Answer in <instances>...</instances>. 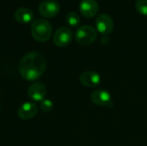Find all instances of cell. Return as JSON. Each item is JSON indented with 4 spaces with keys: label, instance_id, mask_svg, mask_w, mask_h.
Segmentation results:
<instances>
[{
    "label": "cell",
    "instance_id": "cell-1",
    "mask_svg": "<svg viewBox=\"0 0 147 146\" xmlns=\"http://www.w3.org/2000/svg\"><path fill=\"white\" fill-rule=\"evenodd\" d=\"M46 68V59L38 52H30L25 54L19 63V72L28 81L38 79L44 73Z\"/></svg>",
    "mask_w": 147,
    "mask_h": 146
},
{
    "label": "cell",
    "instance_id": "cell-15",
    "mask_svg": "<svg viewBox=\"0 0 147 146\" xmlns=\"http://www.w3.org/2000/svg\"><path fill=\"white\" fill-rule=\"evenodd\" d=\"M40 109L45 112V113H48L50 112L53 108V103L51 100L49 99H44L43 101L40 102Z\"/></svg>",
    "mask_w": 147,
    "mask_h": 146
},
{
    "label": "cell",
    "instance_id": "cell-14",
    "mask_svg": "<svg viewBox=\"0 0 147 146\" xmlns=\"http://www.w3.org/2000/svg\"><path fill=\"white\" fill-rule=\"evenodd\" d=\"M135 8L138 13L142 15H147V0H137L135 3Z\"/></svg>",
    "mask_w": 147,
    "mask_h": 146
},
{
    "label": "cell",
    "instance_id": "cell-13",
    "mask_svg": "<svg viewBox=\"0 0 147 146\" xmlns=\"http://www.w3.org/2000/svg\"><path fill=\"white\" fill-rule=\"evenodd\" d=\"M80 17L76 12L71 11L66 15V22L71 27H78L80 24Z\"/></svg>",
    "mask_w": 147,
    "mask_h": 146
},
{
    "label": "cell",
    "instance_id": "cell-7",
    "mask_svg": "<svg viewBox=\"0 0 147 146\" xmlns=\"http://www.w3.org/2000/svg\"><path fill=\"white\" fill-rule=\"evenodd\" d=\"M79 11L86 18H92L98 14L99 4L96 0H82L79 3Z\"/></svg>",
    "mask_w": 147,
    "mask_h": 146
},
{
    "label": "cell",
    "instance_id": "cell-6",
    "mask_svg": "<svg viewBox=\"0 0 147 146\" xmlns=\"http://www.w3.org/2000/svg\"><path fill=\"white\" fill-rule=\"evenodd\" d=\"M96 26L97 31L103 35L111 34L114 30V21L108 14H101L96 20Z\"/></svg>",
    "mask_w": 147,
    "mask_h": 146
},
{
    "label": "cell",
    "instance_id": "cell-9",
    "mask_svg": "<svg viewBox=\"0 0 147 146\" xmlns=\"http://www.w3.org/2000/svg\"><path fill=\"white\" fill-rule=\"evenodd\" d=\"M80 83L88 88H96L101 83V76L94 71H86L79 77Z\"/></svg>",
    "mask_w": 147,
    "mask_h": 146
},
{
    "label": "cell",
    "instance_id": "cell-12",
    "mask_svg": "<svg viewBox=\"0 0 147 146\" xmlns=\"http://www.w3.org/2000/svg\"><path fill=\"white\" fill-rule=\"evenodd\" d=\"M34 12L31 9L24 7L18 8L14 12V17L16 21L20 23H28L34 19Z\"/></svg>",
    "mask_w": 147,
    "mask_h": 146
},
{
    "label": "cell",
    "instance_id": "cell-8",
    "mask_svg": "<svg viewBox=\"0 0 147 146\" xmlns=\"http://www.w3.org/2000/svg\"><path fill=\"white\" fill-rule=\"evenodd\" d=\"M47 95V87L42 83H34L28 89V96L34 102H41Z\"/></svg>",
    "mask_w": 147,
    "mask_h": 146
},
{
    "label": "cell",
    "instance_id": "cell-5",
    "mask_svg": "<svg viewBox=\"0 0 147 146\" xmlns=\"http://www.w3.org/2000/svg\"><path fill=\"white\" fill-rule=\"evenodd\" d=\"M72 32L67 27H61L57 29L53 35V42L59 47L67 46L72 40Z\"/></svg>",
    "mask_w": 147,
    "mask_h": 146
},
{
    "label": "cell",
    "instance_id": "cell-11",
    "mask_svg": "<svg viewBox=\"0 0 147 146\" xmlns=\"http://www.w3.org/2000/svg\"><path fill=\"white\" fill-rule=\"evenodd\" d=\"M91 102L101 107H106L111 103V96L105 89H96L90 96Z\"/></svg>",
    "mask_w": 147,
    "mask_h": 146
},
{
    "label": "cell",
    "instance_id": "cell-3",
    "mask_svg": "<svg viewBox=\"0 0 147 146\" xmlns=\"http://www.w3.org/2000/svg\"><path fill=\"white\" fill-rule=\"evenodd\" d=\"M96 38L97 32L96 28L90 25L80 26L75 33L76 41L81 46H90L96 41Z\"/></svg>",
    "mask_w": 147,
    "mask_h": 146
},
{
    "label": "cell",
    "instance_id": "cell-16",
    "mask_svg": "<svg viewBox=\"0 0 147 146\" xmlns=\"http://www.w3.org/2000/svg\"><path fill=\"white\" fill-rule=\"evenodd\" d=\"M0 108H1V105H0Z\"/></svg>",
    "mask_w": 147,
    "mask_h": 146
},
{
    "label": "cell",
    "instance_id": "cell-2",
    "mask_svg": "<svg viewBox=\"0 0 147 146\" xmlns=\"http://www.w3.org/2000/svg\"><path fill=\"white\" fill-rule=\"evenodd\" d=\"M53 33V27L50 22L46 19L39 18L33 22L31 25V34L34 39L39 42L48 40Z\"/></svg>",
    "mask_w": 147,
    "mask_h": 146
},
{
    "label": "cell",
    "instance_id": "cell-10",
    "mask_svg": "<svg viewBox=\"0 0 147 146\" xmlns=\"http://www.w3.org/2000/svg\"><path fill=\"white\" fill-rule=\"evenodd\" d=\"M38 113V108L34 102H27L22 103L17 111V115L20 119L27 120L34 118Z\"/></svg>",
    "mask_w": 147,
    "mask_h": 146
},
{
    "label": "cell",
    "instance_id": "cell-4",
    "mask_svg": "<svg viewBox=\"0 0 147 146\" xmlns=\"http://www.w3.org/2000/svg\"><path fill=\"white\" fill-rule=\"evenodd\" d=\"M39 13L46 18H52L59 14L60 4L56 0H44L38 7Z\"/></svg>",
    "mask_w": 147,
    "mask_h": 146
}]
</instances>
